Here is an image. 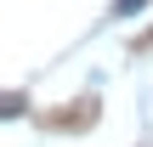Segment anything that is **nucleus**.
<instances>
[]
</instances>
